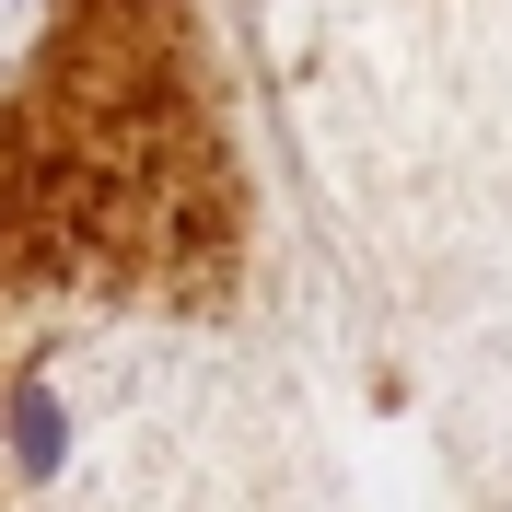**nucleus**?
Masks as SVG:
<instances>
[{"label": "nucleus", "mask_w": 512, "mask_h": 512, "mask_svg": "<svg viewBox=\"0 0 512 512\" xmlns=\"http://www.w3.org/2000/svg\"><path fill=\"white\" fill-rule=\"evenodd\" d=\"M256 233L210 0H0V338L222 303Z\"/></svg>", "instance_id": "f257e3e1"}, {"label": "nucleus", "mask_w": 512, "mask_h": 512, "mask_svg": "<svg viewBox=\"0 0 512 512\" xmlns=\"http://www.w3.org/2000/svg\"><path fill=\"white\" fill-rule=\"evenodd\" d=\"M12 454H24L35 478L59 466V408H47V384H24V408H12Z\"/></svg>", "instance_id": "f03ea898"}]
</instances>
